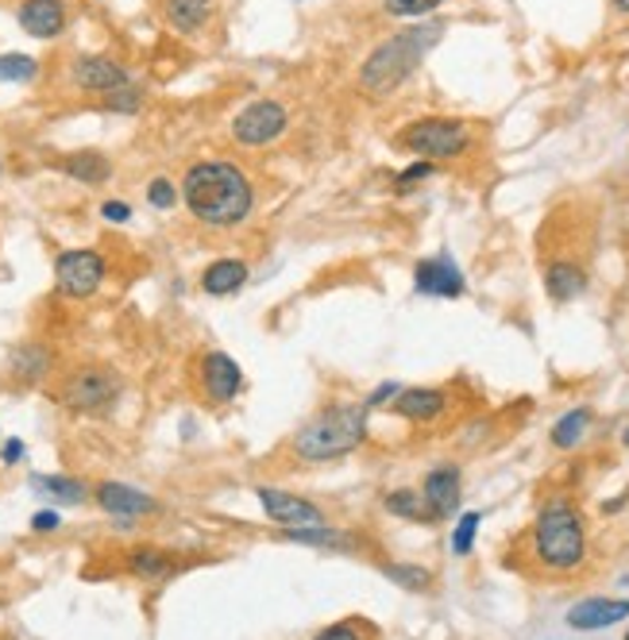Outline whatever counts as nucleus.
I'll list each match as a JSON object with an SVG mask.
<instances>
[{"label":"nucleus","instance_id":"29","mask_svg":"<svg viewBox=\"0 0 629 640\" xmlns=\"http://www.w3.org/2000/svg\"><path fill=\"white\" fill-rule=\"evenodd\" d=\"M39 74V62L27 59V54H0V82H16L27 85Z\"/></svg>","mask_w":629,"mask_h":640},{"label":"nucleus","instance_id":"34","mask_svg":"<svg viewBox=\"0 0 629 640\" xmlns=\"http://www.w3.org/2000/svg\"><path fill=\"white\" fill-rule=\"evenodd\" d=\"M363 621H356V617H348V621H336L329 625V629H321L313 640H363Z\"/></svg>","mask_w":629,"mask_h":640},{"label":"nucleus","instance_id":"17","mask_svg":"<svg viewBox=\"0 0 629 640\" xmlns=\"http://www.w3.org/2000/svg\"><path fill=\"white\" fill-rule=\"evenodd\" d=\"M51 371H54V352L47 344H20L9 355V374L20 386H39V382L51 379Z\"/></svg>","mask_w":629,"mask_h":640},{"label":"nucleus","instance_id":"13","mask_svg":"<svg viewBox=\"0 0 629 640\" xmlns=\"http://www.w3.org/2000/svg\"><path fill=\"white\" fill-rule=\"evenodd\" d=\"M414 286L417 294L425 297H464L468 282H464V270L448 255H433V259H421L414 267Z\"/></svg>","mask_w":629,"mask_h":640},{"label":"nucleus","instance_id":"10","mask_svg":"<svg viewBox=\"0 0 629 640\" xmlns=\"http://www.w3.org/2000/svg\"><path fill=\"white\" fill-rule=\"evenodd\" d=\"M94 502L104 509L109 517L116 521H144V517H159L162 514V502L144 490L128 487V482H97L94 490Z\"/></svg>","mask_w":629,"mask_h":640},{"label":"nucleus","instance_id":"18","mask_svg":"<svg viewBox=\"0 0 629 640\" xmlns=\"http://www.w3.org/2000/svg\"><path fill=\"white\" fill-rule=\"evenodd\" d=\"M247 262L236 259V255H224V259H213L209 267L201 270V290L209 297H229V294H239V290L247 286Z\"/></svg>","mask_w":629,"mask_h":640},{"label":"nucleus","instance_id":"39","mask_svg":"<svg viewBox=\"0 0 629 640\" xmlns=\"http://www.w3.org/2000/svg\"><path fill=\"white\" fill-rule=\"evenodd\" d=\"M0 459H4V464H20V459H24V440H4V447H0Z\"/></svg>","mask_w":629,"mask_h":640},{"label":"nucleus","instance_id":"30","mask_svg":"<svg viewBox=\"0 0 629 640\" xmlns=\"http://www.w3.org/2000/svg\"><path fill=\"white\" fill-rule=\"evenodd\" d=\"M479 521H483V514H464V517H459L456 532H452V552H456V556H471V547H476Z\"/></svg>","mask_w":629,"mask_h":640},{"label":"nucleus","instance_id":"2","mask_svg":"<svg viewBox=\"0 0 629 640\" xmlns=\"http://www.w3.org/2000/svg\"><path fill=\"white\" fill-rule=\"evenodd\" d=\"M441 39H444L441 20H425V24H414L406 32L383 39L367 54L363 66H359V89L367 97H391L398 85H406L417 74V66L429 59V51Z\"/></svg>","mask_w":629,"mask_h":640},{"label":"nucleus","instance_id":"4","mask_svg":"<svg viewBox=\"0 0 629 640\" xmlns=\"http://www.w3.org/2000/svg\"><path fill=\"white\" fill-rule=\"evenodd\" d=\"M533 556L541 567L548 571H576L587 556V529H583V517L568 506V502H548V506L536 514L533 521Z\"/></svg>","mask_w":629,"mask_h":640},{"label":"nucleus","instance_id":"3","mask_svg":"<svg viewBox=\"0 0 629 640\" xmlns=\"http://www.w3.org/2000/svg\"><path fill=\"white\" fill-rule=\"evenodd\" d=\"M367 409L363 402H344L321 409L313 421H306L294 440H289V452L298 455L301 464H336L344 455H351L367 440Z\"/></svg>","mask_w":629,"mask_h":640},{"label":"nucleus","instance_id":"26","mask_svg":"<svg viewBox=\"0 0 629 640\" xmlns=\"http://www.w3.org/2000/svg\"><path fill=\"white\" fill-rule=\"evenodd\" d=\"M386 514L394 517H406V521H436L433 509L425 506V497L417 494V490H391V494L383 497Z\"/></svg>","mask_w":629,"mask_h":640},{"label":"nucleus","instance_id":"19","mask_svg":"<svg viewBox=\"0 0 629 640\" xmlns=\"http://www.w3.org/2000/svg\"><path fill=\"white\" fill-rule=\"evenodd\" d=\"M425 506L433 509V517H452L459 509V471L456 467H436L425 475V487H421Z\"/></svg>","mask_w":629,"mask_h":640},{"label":"nucleus","instance_id":"32","mask_svg":"<svg viewBox=\"0 0 629 640\" xmlns=\"http://www.w3.org/2000/svg\"><path fill=\"white\" fill-rule=\"evenodd\" d=\"M101 101H104V109L109 112H124V116H132V112H139V104H144V94H139L136 85H124V89L101 97Z\"/></svg>","mask_w":629,"mask_h":640},{"label":"nucleus","instance_id":"35","mask_svg":"<svg viewBox=\"0 0 629 640\" xmlns=\"http://www.w3.org/2000/svg\"><path fill=\"white\" fill-rule=\"evenodd\" d=\"M433 162H425V159H417L414 162V167H409V170H402V174H398V186L402 189H406V186H414V182H425V177L429 174H433Z\"/></svg>","mask_w":629,"mask_h":640},{"label":"nucleus","instance_id":"21","mask_svg":"<svg viewBox=\"0 0 629 640\" xmlns=\"http://www.w3.org/2000/svg\"><path fill=\"white\" fill-rule=\"evenodd\" d=\"M124 567H128L136 579L159 582V579H166V575L178 571V559H174L171 552L155 547V544H139V547H132L128 556H124Z\"/></svg>","mask_w":629,"mask_h":640},{"label":"nucleus","instance_id":"31","mask_svg":"<svg viewBox=\"0 0 629 640\" xmlns=\"http://www.w3.org/2000/svg\"><path fill=\"white\" fill-rule=\"evenodd\" d=\"M178 186H174L171 177H151V186H147V205H151V209H174V205H178Z\"/></svg>","mask_w":629,"mask_h":640},{"label":"nucleus","instance_id":"36","mask_svg":"<svg viewBox=\"0 0 629 640\" xmlns=\"http://www.w3.org/2000/svg\"><path fill=\"white\" fill-rule=\"evenodd\" d=\"M101 217L109 220V224H128V220H132V205H124V201H104V205H101Z\"/></svg>","mask_w":629,"mask_h":640},{"label":"nucleus","instance_id":"1","mask_svg":"<svg viewBox=\"0 0 629 640\" xmlns=\"http://www.w3.org/2000/svg\"><path fill=\"white\" fill-rule=\"evenodd\" d=\"M182 201L201 224L209 227H236L251 217L256 189L247 174L229 159H205L194 162L182 177Z\"/></svg>","mask_w":629,"mask_h":640},{"label":"nucleus","instance_id":"9","mask_svg":"<svg viewBox=\"0 0 629 640\" xmlns=\"http://www.w3.org/2000/svg\"><path fill=\"white\" fill-rule=\"evenodd\" d=\"M289 116H286V104L279 101H251L236 120H232V139L239 147H267L274 144L282 132H286Z\"/></svg>","mask_w":629,"mask_h":640},{"label":"nucleus","instance_id":"12","mask_svg":"<svg viewBox=\"0 0 629 640\" xmlns=\"http://www.w3.org/2000/svg\"><path fill=\"white\" fill-rule=\"evenodd\" d=\"M256 497H259V506H263V514L271 517L274 525H282V529H298V525H324L321 506H313L309 497L286 494V490H274V487H259Z\"/></svg>","mask_w":629,"mask_h":640},{"label":"nucleus","instance_id":"23","mask_svg":"<svg viewBox=\"0 0 629 640\" xmlns=\"http://www.w3.org/2000/svg\"><path fill=\"white\" fill-rule=\"evenodd\" d=\"M282 537L306 547H329V552H351L359 544L351 532L332 529V525H298V529H282Z\"/></svg>","mask_w":629,"mask_h":640},{"label":"nucleus","instance_id":"11","mask_svg":"<svg viewBox=\"0 0 629 640\" xmlns=\"http://www.w3.org/2000/svg\"><path fill=\"white\" fill-rule=\"evenodd\" d=\"M70 82L82 94L109 97L116 89H124V85H132V74L116 59H109V54H77L74 66H70Z\"/></svg>","mask_w":629,"mask_h":640},{"label":"nucleus","instance_id":"42","mask_svg":"<svg viewBox=\"0 0 629 640\" xmlns=\"http://www.w3.org/2000/svg\"><path fill=\"white\" fill-rule=\"evenodd\" d=\"M0 174H4V167H0Z\"/></svg>","mask_w":629,"mask_h":640},{"label":"nucleus","instance_id":"28","mask_svg":"<svg viewBox=\"0 0 629 640\" xmlns=\"http://www.w3.org/2000/svg\"><path fill=\"white\" fill-rule=\"evenodd\" d=\"M383 575L391 582H398L402 590H414V594H421V590L433 587L429 567H417V564H383Z\"/></svg>","mask_w":629,"mask_h":640},{"label":"nucleus","instance_id":"14","mask_svg":"<svg viewBox=\"0 0 629 640\" xmlns=\"http://www.w3.org/2000/svg\"><path fill=\"white\" fill-rule=\"evenodd\" d=\"M629 617V599H583L568 610V629L599 632Z\"/></svg>","mask_w":629,"mask_h":640},{"label":"nucleus","instance_id":"16","mask_svg":"<svg viewBox=\"0 0 629 640\" xmlns=\"http://www.w3.org/2000/svg\"><path fill=\"white\" fill-rule=\"evenodd\" d=\"M444 409H448L444 390L409 386V390H398V397H394V414H398L402 421H414V424H433Z\"/></svg>","mask_w":629,"mask_h":640},{"label":"nucleus","instance_id":"6","mask_svg":"<svg viewBox=\"0 0 629 640\" xmlns=\"http://www.w3.org/2000/svg\"><path fill=\"white\" fill-rule=\"evenodd\" d=\"M398 144L425 162L456 159V155H464L471 147V127L452 116H425V120H414V124L402 127Z\"/></svg>","mask_w":629,"mask_h":640},{"label":"nucleus","instance_id":"20","mask_svg":"<svg viewBox=\"0 0 629 640\" xmlns=\"http://www.w3.org/2000/svg\"><path fill=\"white\" fill-rule=\"evenodd\" d=\"M544 290H548V297H553L556 305L576 301L587 290V270L579 267L576 259H553L544 267Z\"/></svg>","mask_w":629,"mask_h":640},{"label":"nucleus","instance_id":"27","mask_svg":"<svg viewBox=\"0 0 629 640\" xmlns=\"http://www.w3.org/2000/svg\"><path fill=\"white\" fill-rule=\"evenodd\" d=\"M587 429H591V409L587 405H579V409H568V414L560 417V421L553 424V444L556 447H576L579 440L587 436Z\"/></svg>","mask_w":629,"mask_h":640},{"label":"nucleus","instance_id":"24","mask_svg":"<svg viewBox=\"0 0 629 640\" xmlns=\"http://www.w3.org/2000/svg\"><path fill=\"white\" fill-rule=\"evenodd\" d=\"M62 174H70L74 182H82V186H104L112 177V162L104 159L101 151H74L66 155V159L59 162Z\"/></svg>","mask_w":629,"mask_h":640},{"label":"nucleus","instance_id":"25","mask_svg":"<svg viewBox=\"0 0 629 640\" xmlns=\"http://www.w3.org/2000/svg\"><path fill=\"white\" fill-rule=\"evenodd\" d=\"M162 16L178 35H194L213 16V0H162Z\"/></svg>","mask_w":629,"mask_h":640},{"label":"nucleus","instance_id":"41","mask_svg":"<svg viewBox=\"0 0 629 640\" xmlns=\"http://www.w3.org/2000/svg\"><path fill=\"white\" fill-rule=\"evenodd\" d=\"M621 444H626V447H629V429H626V436H621Z\"/></svg>","mask_w":629,"mask_h":640},{"label":"nucleus","instance_id":"33","mask_svg":"<svg viewBox=\"0 0 629 640\" xmlns=\"http://www.w3.org/2000/svg\"><path fill=\"white\" fill-rule=\"evenodd\" d=\"M444 0H386V12L391 16H429V12L441 9Z\"/></svg>","mask_w":629,"mask_h":640},{"label":"nucleus","instance_id":"8","mask_svg":"<svg viewBox=\"0 0 629 640\" xmlns=\"http://www.w3.org/2000/svg\"><path fill=\"white\" fill-rule=\"evenodd\" d=\"M197 390H201L205 402L229 405L244 390V367L232 359L229 352H201L197 355Z\"/></svg>","mask_w":629,"mask_h":640},{"label":"nucleus","instance_id":"7","mask_svg":"<svg viewBox=\"0 0 629 640\" xmlns=\"http://www.w3.org/2000/svg\"><path fill=\"white\" fill-rule=\"evenodd\" d=\"M109 259L97 247H70L54 259V290L70 301H89L104 286Z\"/></svg>","mask_w":629,"mask_h":640},{"label":"nucleus","instance_id":"37","mask_svg":"<svg viewBox=\"0 0 629 640\" xmlns=\"http://www.w3.org/2000/svg\"><path fill=\"white\" fill-rule=\"evenodd\" d=\"M62 525V517L54 514V509H39V514L32 517V529L35 532H54Z\"/></svg>","mask_w":629,"mask_h":640},{"label":"nucleus","instance_id":"38","mask_svg":"<svg viewBox=\"0 0 629 640\" xmlns=\"http://www.w3.org/2000/svg\"><path fill=\"white\" fill-rule=\"evenodd\" d=\"M398 382H383V386H379V390H374V394L371 397H367V409H374V405H383V402H394V397H398Z\"/></svg>","mask_w":629,"mask_h":640},{"label":"nucleus","instance_id":"43","mask_svg":"<svg viewBox=\"0 0 629 640\" xmlns=\"http://www.w3.org/2000/svg\"><path fill=\"white\" fill-rule=\"evenodd\" d=\"M626 640H629V632H626Z\"/></svg>","mask_w":629,"mask_h":640},{"label":"nucleus","instance_id":"15","mask_svg":"<svg viewBox=\"0 0 629 640\" xmlns=\"http://www.w3.org/2000/svg\"><path fill=\"white\" fill-rule=\"evenodd\" d=\"M16 24L32 39H59L66 32V4L62 0H24L16 9Z\"/></svg>","mask_w":629,"mask_h":640},{"label":"nucleus","instance_id":"22","mask_svg":"<svg viewBox=\"0 0 629 640\" xmlns=\"http://www.w3.org/2000/svg\"><path fill=\"white\" fill-rule=\"evenodd\" d=\"M32 490L47 506H82L89 497L86 482L70 479V475H32Z\"/></svg>","mask_w":629,"mask_h":640},{"label":"nucleus","instance_id":"5","mask_svg":"<svg viewBox=\"0 0 629 640\" xmlns=\"http://www.w3.org/2000/svg\"><path fill=\"white\" fill-rule=\"evenodd\" d=\"M124 394V379L109 362H82L66 371L54 386V402L77 417H104Z\"/></svg>","mask_w":629,"mask_h":640},{"label":"nucleus","instance_id":"40","mask_svg":"<svg viewBox=\"0 0 629 640\" xmlns=\"http://www.w3.org/2000/svg\"><path fill=\"white\" fill-rule=\"evenodd\" d=\"M614 9H618V12H626V16H629V0H614Z\"/></svg>","mask_w":629,"mask_h":640}]
</instances>
